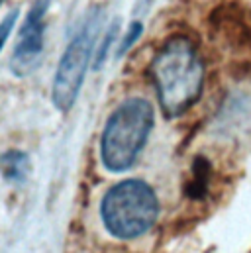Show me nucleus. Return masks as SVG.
I'll list each match as a JSON object with an SVG mask.
<instances>
[{
    "mask_svg": "<svg viewBox=\"0 0 251 253\" xmlns=\"http://www.w3.org/2000/svg\"><path fill=\"white\" fill-rule=\"evenodd\" d=\"M149 77L165 118L173 120L200 100L206 83V63L188 36L175 34L153 55Z\"/></svg>",
    "mask_w": 251,
    "mask_h": 253,
    "instance_id": "nucleus-1",
    "label": "nucleus"
},
{
    "mask_svg": "<svg viewBox=\"0 0 251 253\" xmlns=\"http://www.w3.org/2000/svg\"><path fill=\"white\" fill-rule=\"evenodd\" d=\"M155 126V110L147 98L129 96L108 116L100 135V159L112 173L131 169Z\"/></svg>",
    "mask_w": 251,
    "mask_h": 253,
    "instance_id": "nucleus-2",
    "label": "nucleus"
},
{
    "mask_svg": "<svg viewBox=\"0 0 251 253\" xmlns=\"http://www.w3.org/2000/svg\"><path fill=\"white\" fill-rule=\"evenodd\" d=\"M159 198L141 179H126L106 190L100 202V218L106 232L118 240H137L157 222Z\"/></svg>",
    "mask_w": 251,
    "mask_h": 253,
    "instance_id": "nucleus-3",
    "label": "nucleus"
},
{
    "mask_svg": "<svg viewBox=\"0 0 251 253\" xmlns=\"http://www.w3.org/2000/svg\"><path fill=\"white\" fill-rule=\"evenodd\" d=\"M102 22H104L102 8H92L83 20V24L77 28V32L73 34L71 42L63 51L51 86V100L59 112H69L81 94L92 53L96 51V42L100 38Z\"/></svg>",
    "mask_w": 251,
    "mask_h": 253,
    "instance_id": "nucleus-4",
    "label": "nucleus"
},
{
    "mask_svg": "<svg viewBox=\"0 0 251 253\" xmlns=\"http://www.w3.org/2000/svg\"><path fill=\"white\" fill-rule=\"evenodd\" d=\"M51 0H34L24 24L20 26L18 40L10 57L12 75L24 79L38 69L45 47V16Z\"/></svg>",
    "mask_w": 251,
    "mask_h": 253,
    "instance_id": "nucleus-5",
    "label": "nucleus"
},
{
    "mask_svg": "<svg viewBox=\"0 0 251 253\" xmlns=\"http://www.w3.org/2000/svg\"><path fill=\"white\" fill-rule=\"evenodd\" d=\"M32 161L26 151L10 149L0 155V173L6 183L10 185H24L30 177Z\"/></svg>",
    "mask_w": 251,
    "mask_h": 253,
    "instance_id": "nucleus-6",
    "label": "nucleus"
},
{
    "mask_svg": "<svg viewBox=\"0 0 251 253\" xmlns=\"http://www.w3.org/2000/svg\"><path fill=\"white\" fill-rule=\"evenodd\" d=\"M118 32H120V22L116 20V22H112V26L106 30V34H104L100 45H98L96 51H94V69H100V67L104 65V61L108 59V53H110V49H112V45H114V42H116V38H118Z\"/></svg>",
    "mask_w": 251,
    "mask_h": 253,
    "instance_id": "nucleus-7",
    "label": "nucleus"
},
{
    "mask_svg": "<svg viewBox=\"0 0 251 253\" xmlns=\"http://www.w3.org/2000/svg\"><path fill=\"white\" fill-rule=\"evenodd\" d=\"M143 22H139V20H133L129 26H127V30H126V36L122 38V42H120V45H118V49H116V57L120 59V57H124L126 53L137 43V40L143 36Z\"/></svg>",
    "mask_w": 251,
    "mask_h": 253,
    "instance_id": "nucleus-8",
    "label": "nucleus"
},
{
    "mask_svg": "<svg viewBox=\"0 0 251 253\" xmlns=\"http://www.w3.org/2000/svg\"><path fill=\"white\" fill-rule=\"evenodd\" d=\"M18 14H20V12H18V8H16V10L8 12V14L0 20V51H2V47L6 45V42H8L10 34H12V30H14V26H16Z\"/></svg>",
    "mask_w": 251,
    "mask_h": 253,
    "instance_id": "nucleus-9",
    "label": "nucleus"
},
{
    "mask_svg": "<svg viewBox=\"0 0 251 253\" xmlns=\"http://www.w3.org/2000/svg\"><path fill=\"white\" fill-rule=\"evenodd\" d=\"M4 2H6V0H0V4H4Z\"/></svg>",
    "mask_w": 251,
    "mask_h": 253,
    "instance_id": "nucleus-10",
    "label": "nucleus"
}]
</instances>
